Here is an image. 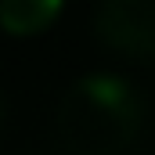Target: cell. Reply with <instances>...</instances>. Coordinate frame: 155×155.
<instances>
[{
	"mask_svg": "<svg viewBox=\"0 0 155 155\" xmlns=\"http://www.w3.org/2000/svg\"><path fill=\"white\" fill-rule=\"evenodd\" d=\"M144 119L148 101L134 79L94 69L76 76L58 97L54 130L72 155H119L141 137Z\"/></svg>",
	"mask_w": 155,
	"mask_h": 155,
	"instance_id": "obj_1",
	"label": "cell"
},
{
	"mask_svg": "<svg viewBox=\"0 0 155 155\" xmlns=\"http://www.w3.org/2000/svg\"><path fill=\"white\" fill-rule=\"evenodd\" d=\"M90 25L108 51L134 61H155V0H101Z\"/></svg>",
	"mask_w": 155,
	"mask_h": 155,
	"instance_id": "obj_2",
	"label": "cell"
},
{
	"mask_svg": "<svg viewBox=\"0 0 155 155\" xmlns=\"http://www.w3.org/2000/svg\"><path fill=\"white\" fill-rule=\"evenodd\" d=\"M61 18V0H0V29L11 36H36Z\"/></svg>",
	"mask_w": 155,
	"mask_h": 155,
	"instance_id": "obj_3",
	"label": "cell"
},
{
	"mask_svg": "<svg viewBox=\"0 0 155 155\" xmlns=\"http://www.w3.org/2000/svg\"><path fill=\"white\" fill-rule=\"evenodd\" d=\"M0 116H4V94H0Z\"/></svg>",
	"mask_w": 155,
	"mask_h": 155,
	"instance_id": "obj_4",
	"label": "cell"
}]
</instances>
